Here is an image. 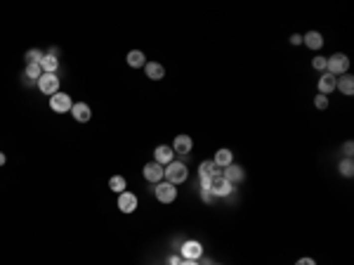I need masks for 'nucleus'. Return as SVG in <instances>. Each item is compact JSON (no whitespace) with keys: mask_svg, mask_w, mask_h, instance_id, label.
I'll return each instance as SVG.
<instances>
[{"mask_svg":"<svg viewBox=\"0 0 354 265\" xmlns=\"http://www.w3.org/2000/svg\"><path fill=\"white\" fill-rule=\"evenodd\" d=\"M343 152H345V159H352V154H354V142L352 140H347L345 145H343Z\"/></svg>","mask_w":354,"mask_h":265,"instance_id":"29","label":"nucleus"},{"mask_svg":"<svg viewBox=\"0 0 354 265\" xmlns=\"http://www.w3.org/2000/svg\"><path fill=\"white\" fill-rule=\"evenodd\" d=\"M213 164L220 166V168H227L229 164H234V154H232V149H227V147L218 149V152H215V159H213Z\"/></svg>","mask_w":354,"mask_h":265,"instance_id":"16","label":"nucleus"},{"mask_svg":"<svg viewBox=\"0 0 354 265\" xmlns=\"http://www.w3.org/2000/svg\"><path fill=\"white\" fill-rule=\"evenodd\" d=\"M73 107V100H71V95H66V92H57V95H52L50 97V109L57 111V114H64V111H71Z\"/></svg>","mask_w":354,"mask_h":265,"instance_id":"6","label":"nucleus"},{"mask_svg":"<svg viewBox=\"0 0 354 265\" xmlns=\"http://www.w3.org/2000/svg\"><path fill=\"white\" fill-rule=\"evenodd\" d=\"M5 161H7V159H5V154L0 152V166H5Z\"/></svg>","mask_w":354,"mask_h":265,"instance_id":"34","label":"nucleus"},{"mask_svg":"<svg viewBox=\"0 0 354 265\" xmlns=\"http://www.w3.org/2000/svg\"><path fill=\"white\" fill-rule=\"evenodd\" d=\"M291 43H293V45H300V43H302V36H300V33H293V36H291Z\"/></svg>","mask_w":354,"mask_h":265,"instance_id":"32","label":"nucleus"},{"mask_svg":"<svg viewBox=\"0 0 354 265\" xmlns=\"http://www.w3.org/2000/svg\"><path fill=\"white\" fill-rule=\"evenodd\" d=\"M302 43H305L309 50H321V47H324V36H321L319 31H307V33L302 36Z\"/></svg>","mask_w":354,"mask_h":265,"instance_id":"15","label":"nucleus"},{"mask_svg":"<svg viewBox=\"0 0 354 265\" xmlns=\"http://www.w3.org/2000/svg\"><path fill=\"white\" fill-rule=\"evenodd\" d=\"M347 69H350V57L343 55V52H336V55L326 57V73H331V76H343V73H347Z\"/></svg>","mask_w":354,"mask_h":265,"instance_id":"3","label":"nucleus"},{"mask_svg":"<svg viewBox=\"0 0 354 265\" xmlns=\"http://www.w3.org/2000/svg\"><path fill=\"white\" fill-rule=\"evenodd\" d=\"M137 194L132 192H120L118 194V209L123 211V213H135L137 211Z\"/></svg>","mask_w":354,"mask_h":265,"instance_id":"9","label":"nucleus"},{"mask_svg":"<svg viewBox=\"0 0 354 265\" xmlns=\"http://www.w3.org/2000/svg\"><path fill=\"white\" fill-rule=\"evenodd\" d=\"M218 166L213 164V161H201V166H199V178L203 180V178H210V175H215L218 171H215Z\"/></svg>","mask_w":354,"mask_h":265,"instance_id":"22","label":"nucleus"},{"mask_svg":"<svg viewBox=\"0 0 354 265\" xmlns=\"http://www.w3.org/2000/svg\"><path fill=\"white\" fill-rule=\"evenodd\" d=\"M163 180L170 185H182L189 180V168H187V164H182V161H170V164L163 168Z\"/></svg>","mask_w":354,"mask_h":265,"instance_id":"2","label":"nucleus"},{"mask_svg":"<svg viewBox=\"0 0 354 265\" xmlns=\"http://www.w3.org/2000/svg\"><path fill=\"white\" fill-rule=\"evenodd\" d=\"M336 90H340L343 95H347V97H352L354 95V78L352 76H347V73H343V76L336 81Z\"/></svg>","mask_w":354,"mask_h":265,"instance_id":"17","label":"nucleus"},{"mask_svg":"<svg viewBox=\"0 0 354 265\" xmlns=\"http://www.w3.org/2000/svg\"><path fill=\"white\" fill-rule=\"evenodd\" d=\"M40 59H43V52L36 50V47L26 52V64H40Z\"/></svg>","mask_w":354,"mask_h":265,"instance_id":"25","label":"nucleus"},{"mask_svg":"<svg viewBox=\"0 0 354 265\" xmlns=\"http://www.w3.org/2000/svg\"><path fill=\"white\" fill-rule=\"evenodd\" d=\"M314 107H317L319 111L328 109V97L326 95H317V97H314Z\"/></svg>","mask_w":354,"mask_h":265,"instance_id":"26","label":"nucleus"},{"mask_svg":"<svg viewBox=\"0 0 354 265\" xmlns=\"http://www.w3.org/2000/svg\"><path fill=\"white\" fill-rule=\"evenodd\" d=\"M338 171H340V175H343V178H352V175H354L352 159H343V161L338 164Z\"/></svg>","mask_w":354,"mask_h":265,"instance_id":"23","label":"nucleus"},{"mask_svg":"<svg viewBox=\"0 0 354 265\" xmlns=\"http://www.w3.org/2000/svg\"><path fill=\"white\" fill-rule=\"evenodd\" d=\"M201 199L206 201V204H210V201L215 199V197H213V192H210V190L206 187V185H201Z\"/></svg>","mask_w":354,"mask_h":265,"instance_id":"28","label":"nucleus"},{"mask_svg":"<svg viewBox=\"0 0 354 265\" xmlns=\"http://www.w3.org/2000/svg\"><path fill=\"white\" fill-rule=\"evenodd\" d=\"M336 76H331V73H321V78H319V95H326L328 97V92H333L336 90Z\"/></svg>","mask_w":354,"mask_h":265,"instance_id":"14","label":"nucleus"},{"mask_svg":"<svg viewBox=\"0 0 354 265\" xmlns=\"http://www.w3.org/2000/svg\"><path fill=\"white\" fill-rule=\"evenodd\" d=\"M173 147H168V145H158L156 147V152H154V161L156 164H161V166H168L170 161H173Z\"/></svg>","mask_w":354,"mask_h":265,"instance_id":"11","label":"nucleus"},{"mask_svg":"<svg viewBox=\"0 0 354 265\" xmlns=\"http://www.w3.org/2000/svg\"><path fill=\"white\" fill-rule=\"evenodd\" d=\"M38 90L43 92V95H57L59 92V76L57 73H43L40 78H38Z\"/></svg>","mask_w":354,"mask_h":265,"instance_id":"5","label":"nucleus"},{"mask_svg":"<svg viewBox=\"0 0 354 265\" xmlns=\"http://www.w3.org/2000/svg\"><path fill=\"white\" fill-rule=\"evenodd\" d=\"M125 59H127V64L132 66V69H139V66L146 64V57H144V52H142V50H130Z\"/></svg>","mask_w":354,"mask_h":265,"instance_id":"20","label":"nucleus"},{"mask_svg":"<svg viewBox=\"0 0 354 265\" xmlns=\"http://www.w3.org/2000/svg\"><path fill=\"white\" fill-rule=\"evenodd\" d=\"M71 116L78 121V123H88V121L92 119V111L85 102H76V104L71 107Z\"/></svg>","mask_w":354,"mask_h":265,"instance_id":"10","label":"nucleus"},{"mask_svg":"<svg viewBox=\"0 0 354 265\" xmlns=\"http://www.w3.org/2000/svg\"><path fill=\"white\" fill-rule=\"evenodd\" d=\"M40 69H43V73H57V69H59V57L57 55H43V59H40Z\"/></svg>","mask_w":354,"mask_h":265,"instance_id":"19","label":"nucleus"},{"mask_svg":"<svg viewBox=\"0 0 354 265\" xmlns=\"http://www.w3.org/2000/svg\"><path fill=\"white\" fill-rule=\"evenodd\" d=\"M312 66H314V69H317V71H326V57H314V59H312Z\"/></svg>","mask_w":354,"mask_h":265,"instance_id":"27","label":"nucleus"},{"mask_svg":"<svg viewBox=\"0 0 354 265\" xmlns=\"http://www.w3.org/2000/svg\"><path fill=\"white\" fill-rule=\"evenodd\" d=\"M295 265H317V263H314V258H300Z\"/></svg>","mask_w":354,"mask_h":265,"instance_id":"30","label":"nucleus"},{"mask_svg":"<svg viewBox=\"0 0 354 265\" xmlns=\"http://www.w3.org/2000/svg\"><path fill=\"white\" fill-rule=\"evenodd\" d=\"M222 175H225V178H227L232 185H234V183H243V180H245V171L238 164H229L227 168H225V173H222Z\"/></svg>","mask_w":354,"mask_h":265,"instance_id":"13","label":"nucleus"},{"mask_svg":"<svg viewBox=\"0 0 354 265\" xmlns=\"http://www.w3.org/2000/svg\"><path fill=\"white\" fill-rule=\"evenodd\" d=\"M24 76H26V78H31V81H38V78L43 76V69H40V64H26V69H24Z\"/></svg>","mask_w":354,"mask_h":265,"instance_id":"24","label":"nucleus"},{"mask_svg":"<svg viewBox=\"0 0 354 265\" xmlns=\"http://www.w3.org/2000/svg\"><path fill=\"white\" fill-rule=\"evenodd\" d=\"M213 265H215V263H213Z\"/></svg>","mask_w":354,"mask_h":265,"instance_id":"35","label":"nucleus"},{"mask_svg":"<svg viewBox=\"0 0 354 265\" xmlns=\"http://www.w3.org/2000/svg\"><path fill=\"white\" fill-rule=\"evenodd\" d=\"M125 187H127V183H125V178H123V175H114V178H109V190L111 192L120 194V192H125Z\"/></svg>","mask_w":354,"mask_h":265,"instance_id":"21","label":"nucleus"},{"mask_svg":"<svg viewBox=\"0 0 354 265\" xmlns=\"http://www.w3.org/2000/svg\"><path fill=\"white\" fill-rule=\"evenodd\" d=\"M180 265H199V261H189V258H182Z\"/></svg>","mask_w":354,"mask_h":265,"instance_id":"33","label":"nucleus"},{"mask_svg":"<svg viewBox=\"0 0 354 265\" xmlns=\"http://www.w3.org/2000/svg\"><path fill=\"white\" fill-rule=\"evenodd\" d=\"M191 149H194V140L189 135H177L173 142V152L175 154H189Z\"/></svg>","mask_w":354,"mask_h":265,"instance_id":"12","label":"nucleus"},{"mask_svg":"<svg viewBox=\"0 0 354 265\" xmlns=\"http://www.w3.org/2000/svg\"><path fill=\"white\" fill-rule=\"evenodd\" d=\"M154 194L161 204H173V201L177 199V187L170 183H165V180H161V183H156Z\"/></svg>","mask_w":354,"mask_h":265,"instance_id":"4","label":"nucleus"},{"mask_svg":"<svg viewBox=\"0 0 354 265\" xmlns=\"http://www.w3.org/2000/svg\"><path fill=\"white\" fill-rule=\"evenodd\" d=\"M144 71H146V76H149L151 81H161V78L165 76L163 64H158V62H146V64H144Z\"/></svg>","mask_w":354,"mask_h":265,"instance_id":"18","label":"nucleus"},{"mask_svg":"<svg viewBox=\"0 0 354 265\" xmlns=\"http://www.w3.org/2000/svg\"><path fill=\"white\" fill-rule=\"evenodd\" d=\"M180 256L189 258V261H199V258L203 256V247H201V242H196V239H187V242L180 247Z\"/></svg>","mask_w":354,"mask_h":265,"instance_id":"7","label":"nucleus"},{"mask_svg":"<svg viewBox=\"0 0 354 265\" xmlns=\"http://www.w3.org/2000/svg\"><path fill=\"white\" fill-rule=\"evenodd\" d=\"M182 263V256H170L168 258V265H180Z\"/></svg>","mask_w":354,"mask_h":265,"instance_id":"31","label":"nucleus"},{"mask_svg":"<svg viewBox=\"0 0 354 265\" xmlns=\"http://www.w3.org/2000/svg\"><path fill=\"white\" fill-rule=\"evenodd\" d=\"M142 175H144L146 183H161L163 180V166L156 164V161H149V164L144 166V171H142Z\"/></svg>","mask_w":354,"mask_h":265,"instance_id":"8","label":"nucleus"},{"mask_svg":"<svg viewBox=\"0 0 354 265\" xmlns=\"http://www.w3.org/2000/svg\"><path fill=\"white\" fill-rule=\"evenodd\" d=\"M201 185H206L210 192H213V197H229V194L234 192V185L229 183L222 173H215V175H210V178H203Z\"/></svg>","mask_w":354,"mask_h":265,"instance_id":"1","label":"nucleus"}]
</instances>
